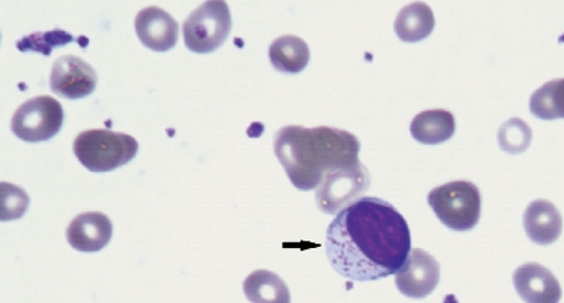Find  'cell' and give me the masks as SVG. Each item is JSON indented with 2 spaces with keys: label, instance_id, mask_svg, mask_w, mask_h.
Segmentation results:
<instances>
[{
  "label": "cell",
  "instance_id": "cell-12",
  "mask_svg": "<svg viewBox=\"0 0 564 303\" xmlns=\"http://www.w3.org/2000/svg\"><path fill=\"white\" fill-rule=\"evenodd\" d=\"M112 235V221L100 212H85L78 215L67 229L69 246L80 252H98L105 249Z\"/></svg>",
  "mask_w": 564,
  "mask_h": 303
},
{
  "label": "cell",
  "instance_id": "cell-8",
  "mask_svg": "<svg viewBox=\"0 0 564 303\" xmlns=\"http://www.w3.org/2000/svg\"><path fill=\"white\" fill-rule=\"evenodd\" d=\"M441 280V266L435 257L422 249L410 251L404 266L397 272L395 285L411 300L430 296Z\"/></svg>",
  "mask_w": 564,
  "mask_h": 303
},
{
  "label": "cell",
  "instance_id": "cell-16",
  "mask_svg": "<svg viewBox=\"0 0 564 303\" xmlns=\"http://www.w3.org/2000/svg\"><path fill=\"white\" fill-rule=\"evenodd\" d=\"M271 64L284 74H300L308 67L311 52L305 40L296 35H282L269 48Z\"/></svg>",
  "mask_w": 564,
  "mask_h": 303
},
{
  "label": "cell",
  "instance_id": "cell-13",
  "mask_svg": "<svg viewBox=\"0 0 564 303\" xmlns=\"http://www.w3.org/2000/svg\"><path fill=\"white\" fill-rule=\"evenodd\" d=\"M523 227H525L529 240L541 246L553 245L562 236L563 219L561 212L552 202L546 199L533 201L523 214Z\"/></svg>",
  "mask_w": 564,
  "mask_h": 303
},
{
  "label": "cell",
  "instance_id": "cell-4",
  "mask_svg": "<svg viewBox=\"0 0 564 303\" xmlns=\"http://www.w3.org/2000/svg\"><path fill=\"white\" fill-rule=\"evenodd\" d=\"M437 219L456 231L475 229L481 216V194L473 182L455 181L435 190L427 195Z\"/></svg>",
  "mask_w": 564,
  "mask_h": 303
},
{
  "label": "cell",
  "instance_id": "cell-1",
  "mask_svg": "<svg viewBox=\"0 0 564 303\" xmlns=\"http://www.w3.org/2000/svg\"><path fill=\"white\" fill-rule=\"evenodd\" d=\"M411 251V231L395 206L366 196L339 212L326 231V256L337 274L355 282L397 274Z\"/></svg>",
  "mask_w": 564,
  "mask_h": 303
},
{
  "label": "cell",
  "instance_id": "cell-3",
  "mask_svg": "<svg viewBox=\"0 0 564 303\" xmlns=\"http://www.w3.org/2000/svg\"><path fill=\"white\" fill-rule=\"evenodd\" d=\"M139 153L138 140L113 130H85L74 140V154L93 173L120 169Z\"/></svg>",
  "mask_w": 564,
  "mask_h": 303
},
{
  "label": "cell",
  "instance_id": "cell-14",
  "mask_svg": "<svg viewBox=\"0 0 564 303\" xmlns=\"http://www.w3.org/2000/svg\"><path fill=\"white\" fill-rule=\"evenodd\" d=\"M456 131V120L449 110L431 109L416 115L411 123V134L417 143L436 145L451 140Z\"/></svg>",
  "mask_w": 564,
  "mask_h": 303
},
{
  "label": "cell",
  "instance_id": "cell-15",
  "mask_svg": "<svg viewBox=\"0 0 564 303\" xmlns=\"http://www.w3.org/2000/svg\"><path fill=\"white\" fill-rule=\"evenodd\" d=\"M395 34L405 43H417L430 37L435 29L433 10L423 2H414L401 9L395 19Z\"/></svg>",
  "mask_w": 564,
  "mask_h": 303
},
{
  "label": "cell",
  "instance_id": "cell-5",
  "mask_svg": "<svg viewBox=\"0 0 564 303\" xmlns=\"http://www.w3.org/2000/svg\"><path fill=\"white\" fill-rule=\"evenodd\" d=\"M184 40L186 48L198 54L218 50L231 32L229 4L221 0H209L200 4L185 20Z\"/></svg>",
  "mask_w": 564,
  "mask_h": 303
},
{
  "label": "cell",
  "instance_id": "cell-20",
  "mask_svg": "<svg viewBox=\"0 0 564 303\" xmlns=\"http://www.w3.org/2000/svg\"><path fill=\"white\" fill-rule=\"evenodd\" d=\"M73 42L79 43V40H75L74 35L64 32V30L55 29L45 33L26 35V37L19 40L17 47L22 53L34 52L47 55L48 57L55 47H64V45Z\"/></svg>",
  "mask_w": 564,
  "mask_h": 303
},
{
  "label": "cell",
  "instance_id": "cell-11",
  "mask_svg": "<svg viewBox=\"0 0 564 303\" xmlns=\"http://www.w3.org/2000/svg\"><path fill=\"white\" fill-rule=\"evenodd\" d=\"M513 286L521 300L529 303H557L562 300V288L551 270L527 262L513 272Z\"/></svg>",
  "mask_w": 564,
  "mask_h": 303
},
{
  "label": "cell",
  "instance_id": "cell-10",
  "mask_svg": "<svg viewBox=\"0 0 564 303\" xmlns=\"http://www.w3.org/2000/svg\"><path fill=\"white\" fill-rule=\"evenodd\" d=\"M134 29L141 44L153 52H169L178 42V22L159 7L140 10L134 20Z\"/></svg>",
  "mask_w": 564,
  "mask_h": 303
},
{
  "label": "cell",
  "instance_id": "cell-21",
  "mask_svg": "<svg viewBox=\"0 0 564 303\" xmlns=\"http://www.w3.org/2000/svg\"><path fill=\"white\" fill-rule=\"evenodd\" d=\"M0 219L18 220L26 215L30 205L28 192L18 185L2 182L0 184Z\"/></svg>",
  "mask_w": 564,
  "mask_h": 303
},
{
  "label": "cell",
  "instance_id": "cell-7",
  "mask_svg": "<svg viewBox=\"0 0 564 303\" xmlns=\"http://www.w3.org/2000/svg\"><path fill=\"white\" fill-rule=\"evenodd\" d=\"M63 123L62 104L52 96H37L19 106L12 118V131L28 143H42L57 136Z\"/></svg>",
  "mask_w": 564,
  "mask_h": 303
},
{
  "label": "cell",
  "instance_id": "cell-6",
  "mask_svg": "<svg viewBox=\"0 0 564 303\" xmlns=\"http://www.w3.org/2000/svg\"><path fill=\"white\" fill-rule=\"evenodd\" d=\"M371 176L366 165L360 163L341 166L326 175L315 192L317 208L324 214L337 215L369 191Z\"/></svg>",
  "mask_w": 564,
  "mask_h": 303
},
{
  "label": "cell",
  "instance_id": "cell-18",
  "mask_svg": "<svg viewBox=\"0 0 564 303\" xmlns=\"http://www.w3.org/2000/svg\"><path fill=\"white\" fill-rule=\"evenodd\" d=\"M563 85L562 78L551 80L533 93L529 100L531 113L542 120L562 119L564 116Z\"/></svg>",
  "mask_w": 564,
  "mask_h": 303
},
{
  "label": "cell",
  "instance_id": "cell-9",
  "mask_svg": "<svg viewBox=\"0 0 564 303\" xmlns=\"http://www.w3.org/2000/svg\"><path fill=\"white\" fill-rule=\"evenodd\" d=\"M98 74L87 61L75 55H63L55 61L50 75V88L65 99H80L94 94Z\"/></svg>",
  "mask_w": 564,
  "mask_h": 303
},
{
  "label": "cell",
  "instance_id": "cell-2",
  "mask_svg": "<svg viewBox=\"0 0 564 303\" xmlns=\"http://www.w3.org/2000/svg\"><path fill=\"white\" fill-rule=\"evenodd\" d=\"M274 151L291 184L312 191L332 171L359 163L360 143L346 130L285 126L274 136Z\"/></svg>",
  "mask_w": 564,
  "mask_h": 303
},
{
  "label": "cell",
  "instance_id": "cell-19",
  "mask_svg": "<svg viewBox=\"0 0 564 303\" xmlns=\"http://www.w3.org/2000/svg\"><path fill=\"white\" fill-rule=\"evenodd\" d=\"M532 143V129L520 118L507 120L498 131V145L508 154H521Z\"/></svg>",
  "mask_w": 564,
  "mask_h": 303
},
{
  "label": "cell",
  "instance_id": "cell-17",
  "mask_svg": "<svg viewBox=\"0 0 564 303\" xmlns=\"http://www.w3.org/2000/svg\"><path fill=\"white\" fill-rule=\"evenodd\" d=\"M247 301L253 303H289V286L275 272L257 270L246 278L243 284Z\"/></svg>",
  "mask_w": 564,
  "mask_h": 303
}]
</instances>
